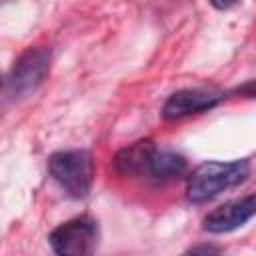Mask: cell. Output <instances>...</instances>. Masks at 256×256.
Here are the masks:
<instances>
[{
  "label": "cell",
  "mask_w": 256,
  "mask_h": 256,
  "mask_svg": "<svg viewBox=\"0 0 256 256\" xmlns=\"http://www.w3.org/2000/svg\"><path fill=\"white\" fill-rule=\"evenodd\" d=\"M182 256H220V248L214 244H198V246L186 250Z\"/></svg>",
  "instance_id": "obj_9"
},
{
  "label": "cell",
  "mask_w": 256,
  "mask_h": 256,
  "mask_svg": "<svg viewBox=\"0 0 256 256\" xmlns=\"http://www.w3.org/2000/svg\"><path fill=\"white\" fill-rule=\"evenodd\" d=\"M48 172L70 196H88L94 180V160L88 150H60L48 158Z\"/></svg>",
  "instance_id": "obj_3"
},
{
  "label": "cell",
  "mask_w": 256,
  "mask_h": 256,
  "mask_svg": "<svg viewBox=\"0 0 256 256\" xmlns=\"http://www.w3.org/2000/svg\"><path fill=\"white\" fill-rule=\"evenodd\" d=\"M96 240L98 226L90 216L72 218L54 228L48 236L50 248L56 256H92Z\"/></svg>",
  "instance_id": "obj_4"
},
{
  "label": "cell",
  "mask_w": 256,
  "mask_h": 256,
  "mask_svg": "<svg viewBox=\"0 0 256 256\" xmlns=\"http://www.w3.org/2000/svg\"><path fill=\"white\" fill-rule=\"evenodd\" d=\"M256 216V194H248L244 198L230 200L216 210H212L204 218V230L212 234H224L232 232L240 226H244L250 218Z\"/></svg>",
  "instance_id": "obj_6"
},
{
  "label": "cell",
  "mask_w": 256,
  "mask_h": 256,
  "mask_svg": "<svg viewBox=\"0 0 256 256\" xmlns=\"http://www.w3.org/2000/svg\"><path fill=\"white\" fill-rule=\"evenodd\" d=\"M224 98L218 90H206V88H184L168 96V100L162 106V116L166 120H180L192 114H202L214 108Z\"/></svg>",
  "instance_id": "obj_5"
},
{
  "label": "cell",
  "mask_w": 256,
  "mask_h": 256,
  "mask_svg": "<svg viewBox=\"0 0 256 256\" xmlns=\"http://www.w3.org/2000/svg\"><path fill=\"white\" fill-rule=\"evenodd\" d=\"M248 174H250L248 160L204 162L190 174L186 184V196L190 202L202 204L206 200H212L220 192L244 182Z\"/></svg>",
  "instance_id": "obj_1"
},
{
  "label": "cell",
  "mask_w": 256,
  "mask_h": 256,
  "mask_svg": "<svg viewBox=\"0 0 256 256\" xmlns=\"http://www.w3.org/2000/svg\"><path fill=\"white\" fill-rule=\"evenodd\" d=\"M50 62H52V52L46 46L28 48L26 52H22L4 78V88H2L4 104L18 102L30 96L32 92H36L50 72Z\"/></svg>",
  "instance_id": "obj_2"
},
{
  "label": "cell",
  "mask_w": 256,
  "mask_h": 256,
  "mask_svg": "<svg viewBox=\"0 0 256 256\" xmlns=\"http://www.w3.org/2000/svg\"><path fill=\"white\" fill-rule=\"evenodd\" d=\"M184 172H186V158L182 154L172 152V150H154L148 162L146 176L164 182V180L178 178Z\"/></svg>",
  "instance_id": "obj_8"
},
{
  "label": "cell",
  "mask_w": 256,
  "mask_h": 256,
  "mask_svg": "<svg viewBox=\"0 0 256 256\" xmlns=\"http://www.w3.org/2000/svg\"><path fill=\"white\" fill-rule=\"evenodd\" d=\"M238 94H244L248 98H256V80H250L248 84H244L242 88H238Z\"/></svg>",
  "instance_id": "obj_10"
},
{
  "label": "cell",
  "mask_w": 256,
  "mask_h": 256,
  "mask_svg": "<svg viewBox=\"0 0 256 256\" xmlns=\"http://www.w3.org/2000/svg\"><path fill=\"white\" fill-rule=\"evenodd\" d=\"M154 144L150 140H138L134 144H130L128 148H122L116 158H114V166L120 174L124 176H134V174H146L148 170V162L150 156L154 154Z\"/></svg>",
  "instance_id": "obj_7"
}]
</instances>
